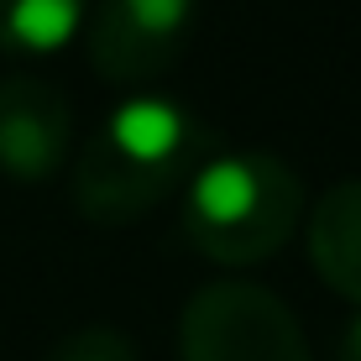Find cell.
I'll list each match as a JSON object with an SVG mask.
<instances>
[{
  "label": "cell",
  "mask_w": 361,
  "mask_h": 361,
  "mask_svg": "<svg viewBox=\"0 0 361 361\" xmlns=\"http://www.w3.org/2000/svg\"><path fill=\"white\" fill-rule=\"evenodd\" d=\"M199 0H99L90 16V63L105 84L157 79L178 63L183 42L194 32Z\"/></svg>",
  "instance_id": "obj_4"
},
{
  "label": "cell",
  "mask_w": 361,
  "mask_h": 361,
  "mask_svg": "<svg viewBox=\"0 0 361 361\" xmlns=\"http://www.w3.org/2000/svg\"><path fill=\"white\" fill-rule=\"evenodd\" d=\"M90 0H0V53L47 58L73 42Z\"/></svg>",
  "instance_id": "obj_7"
},
{
  "label": "cell",
  "mask_w": 361,
  "mask_h": 361,
  "mask_svg": "<svg viewBox=\"0 0 361 361\" xmlns=\"http://www.w3.org/2000/svg\"><path fill=\"white\" fill-rule=\"evenodd\" d=\"M178 351L183 361H314L298 314L246 278H215L189 293Z\"/></svg>",
  "instance_id": "obj_3"
},
{
  "label": "cell",
  "mask_w": 361,
  "mask_h": 361,
  "mask_svg": "<svg viewBox=\"0 0 361 361\" xmlns=\"http://www.w3.org/2000/svg\"><path fill=\"white\" fill-rule=\"evenodd\" d=\"M335 361H361V309L345 319L341 330V345H335Z\"/></svg>",
  "instance_id": "obj_9"
},
{
  "label": "cell",
  "mask_w": 361,
  "mask_h": 361,
  "mask_svg": "<svg viewBox=\"0 0 361 361\" xmlns=\"http://www.w3.org/2000/svg\"><path fill=\"white\" fill-rule=\"evenodd\" d=\"M42 361H142V351H136V341L116 325H84V330L63 335Z\"/></svg>",
  "instance_id": "obj_8"
},
{
  "label": "cell",
  "mask_w": 361,
  "mask_h": 361,
  "mask_svg": "<svg viewBox=\"0 0 361 361\" xmlns=\"http://www.w3.org/2000/svg\"><path fill=\"white\" fill-rule=\"evenodd\" d=\"M209 131L168 94H131L99 121L73 157V204L90 226L121 231L194 178L215 147Z\"/></svg>",
  "instance_id": "obj_1"
},
{
  "label": "cell",
  "mask_w": 361,
  "mask_h": 361,
  "mask_svg": "<svg viewBox=\"0 0 361 361\" xmlns=\"http://www.w3.org/2000/svg\"><path fill=\"white\" fill-rule=\"evenodd\" d=\"M304 241L319 283H330L361 309V178H341L319 194V204L309 209Z\"/></svg>",
  "instance_id": "obj_6"
},
{
  "label": "cell",
  "mask_w": 361,
  "mask_h": 361,
  "mask_svg": "<svg viewBox=\"0 0 361 361\" xmlns=\"http://www.w3.org/2000/svg\"><path fill=\"white\" fill-rule=\"evenodd\" d=\"M304 220V178L262 147H215L183 183V235L220 267L283 252Z\"/></svg>",
  "instance_id": "obj_2"
},
{
  "label": "cell",
  "mask_w": 361,
  "mask_h": 361,
  "mask_svg": "<svg viewBox=\"0 0 361 361\" xmlns=\"http://www.w3.org/2000/svg\"><path fill=\"white\" fill-rule=\"evenodd\" d=\"M73 147L68 94L42 73H6L0 79V173L21 183L53 178Z\"/></svg>",
  "instance_id": "obj_5"
}]
</instances>
